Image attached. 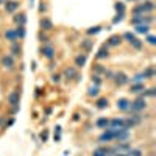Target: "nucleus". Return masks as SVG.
Here are the masks:
<instances>
[{"label": "nucleus", "mask_w": 156, "mask_h": 156, "mask_svg": "<svg viewBox=\"0 0 156 156\" xmlns=\"http://www.w3.org/2000/svg\"><path fill=\"white\" fill-rule=\"evenodd\" d=\"M147 108V101H145V97H137L134 101L129 103V112H139V111H144Z\"/></svg>", "instance_id": "nucleus-1"}, {"label": "nucleus", "mask_w": 156, "mask_h": 156, "mask_svg": "<svg viewBox=\"0 0 156 156\" xmlns=\"http://www.w3.org/2000/svg\"><path fill=\"white\" fill-rule=\"evenodd\" d=\"M6 101H8V105H9L11 108L19 106V103H20V94L17 92V90H12L11 94H8V97H6Z\"/></svg>", "instance_id": "nucleus-2"}, {"label": "nucleus", "mask_w": 156, "mask_h": 156, "mask_svg": "<svg viewBox=\"0 0 156 156\" xmlns=\"http://www.w3.org/2000/svg\"><path fill=\"white\" fill-rule=\"evenodd\" d=\"M115 140H117V144H123V142H128L129 140V133H128V129H117L115 131V137H114Z\"/></svg>", "instance_id": "nucleus-3"}, {"label": "nucleus", "mask_w": 156, "mask_h": 156, "mask_svg": "<svg viewBox=\"0 0 156 156\" xmlns=\"http://www.w3.org/2000/svg\"><path fill=\"white\" fill-rule=\"evenodd\" d=\"M115 137V131L114 129H109V128H106L105 131H103L101 134H100V137H98V142H103V144H105V142H109V140H112Z\"/></svg>", "instance_id": "nucleus-4"}, {"label": "nucleus", "mask_w": 156, "mask_h": 156, "mask_svg": "<svg viewBox=\"0 0 156 156\" xmlns=\"http://www.w3.org/2000/svg\"><path fill=\"white\" fill-rule=\"evenodd\" d=\"M0 64H2L3 69L11 70L12 67H14V58H12L11 55H5V56H2V59H0Z\"/></svg>", "instance_id": "nucleus-5"}, {"label": "nucleus", "mask_w": 156, "mask_h": 156, "mask_svg": "<svg viewBox=\"0 0 156 156\" xmlns=\"http://www.w3.org/2000/svg\"><path fill=\"white\" fill-rule=\"evenodd\" d=\"M112 80H114V83H115L117 86H123V84H126V83L129 81V78H128L123 72H119V73H114Z\"/></svg>", "instance_id": "nucleus-6"}, {"label": "nucleus", "mask_w": 156, "mask_h": 156, "mask_svg": "<svg viewBox=\"0 0 156 156\" xmlns=\"http://www.w3.org/2000/svg\"><path fill=\"white\" fill-rule=\"evenodd\" d=\"M41 53H42V56L47 58V59H53V58H55V48L51 47V45H44V47L41 48Z\"/></svg>", "instance_id": "nucleus-7"}, {"label": "nucleus", "mask_w": 156, "mask_h": 156, "mask_svg": "<svg viewBox=\"0 0 156 156\" xmlns=\"http://www.w3.org/2000/svg\"><path fill=\"white\" fill-rule=\"evenodd\" d=\"M108 128H109V129H114V131H117V129H122V128H123V119H112V120H109Z\"/></svg>", "instance_id": "nucleus-8"}, {"label": "nucleus", "mask_w": 156, "mask_h": 156, "mask_svg": "<svg viewBox=\"0 0 156 156\" xmlns=\"http://www.w3.org/2000/svg\"><path fill=\"white\" fill-rule=\"evenodd\" d=\"M112 150L115 153H128L129 150H131V145H129L128 142H123V144H117L115 147H112Z\"/></svg>", "instance_id": "nucleus-9"}, {"label": "nucleus", "mask_w": 156, "mask_h": 156, "mask_svg": "<svg viewBox=\"0 0 156 156\" xmlns=\"http://www.w3.org/2000/svg\"><path fill=\"white\" fill-rule=\"evenodd\" d=\"M120 42H122V36L114 34V36H111V37L108 39L106 47H117V45H120Z\"/></svg>", "instance_id": "nucleus-10"}, {"label": "nucleus", "mask_w": 156, "mask_h": 156, "mask_svg": "<svg viewBox=\"0 0 156 156\" xmlns=\"http://www.w3.org/2000/svg\"><path fill=\"white\" fill-rule=\"evenodd\" d=\"M39 25H41V28L45 30V31H50V30H53V22H51L50 19L47 17H42L41 22H39Z\"/></svg>", "instance_id": "nucleus-11"}, {"label": "nucleus", "mask_w": 156, "mask_h": 156, "mask_svg": "<svg viewBox=\"0 0 156 156\" xmlns=\"http://www.w3.org/2000/svg\"><path fill=\"white\" fill-rule=\"evenodd\" d=\"M144 90H145L144 83H133L131 87H129V92H133V94H142Z\"/></svg>", "instance_id": "nucleus-12"}, {"label": "nucleus", "mask_w": 156, "mask_h": 156, "mask_svg": "<svg viewBox=\"0 0 156 156\" xmlns=\"http://www.w3.org/2000/svg\"><path fill=\"white\" fill-rule=\"evenodd\" d=\"M19 8V3L16 0H9V2H5V11L6 12H14Z\"/></svg>", "instance_id": "nucleus-13"}, {"label": "nucleus", "mask_w": 156, "mask_h": 156, "mask_svg": "<svg viewBox=\"0 0 156 156\" xmlns=\"http://www.w3.org/2000/svg\"><path fill=\"white\" fill-rule=\"evenodd\" d=\"M129 103H131V101H128L126 98H119V101H117V109L128 111L129 109Z\"/></svg>", "instance_id": "nucleus-14"}, {"label": "nucleus", "mask_w": 156, "mask_h": 156, "mask_svg": "<svg viewBox=\"0 0 156 156\" xmlns=\"http://www.w3.org/2000/svg\"><path fill=\"white\" fill-rule=\"evenodd\" d=\"M136 33H139V34H148V31H150V25H145V23H139V25H136Z\"/></svg>", "instance_id": "nucleus-15"}, {"label": "nucleus", "mask_w": 156, "mask_h": 156, "mask_svg": "<svg viewBox=\"0 0 156 156\" xmlns=\"http://www.w3.org/2000/svg\"><path fill=\"white\" fill-rule=\"evenodd\" d=\"M20 51H22V47H20V44L16 41V42H11V56H17V55H20Z\"/></svg>", "instance_id": "nucleus-16"}, {"label": "nucleus", "mask_w": 156, "mask_h": 156, "mask_svg": "<svg viewBox=\"0 0 156 156\" xmlns=\"http://www.w3.org/2000/svg\"><path fill=\"white\" fill-rule=\"evenodd\" d=\"M12 20H14L17 25H23V27H25V23H27V16H25L23 12H20V14H16Z\"/></svg>", "instance_id": "nucleus-17"}, {"label": "nucleus", "mask_w": 156, "mask_h": 156, "mask_svg": "<svg viewBox=\"0 0 156 156\" xmlns=\"http://www.w3.org/2000/svg\"><path fill=\"white\" fill-rule=\"evenodd\" d=\"M5 37H6V41H9V42H16L17 41V36H16L14 30H6L5 31Z\"/></svg>", "instance_id": "nucleus-18"}, {"label": "nucleus", "mask_w": 156, "mask_h": 156, "mask_svg": "<svg viewBox=\"0 0 156 156\" xmlns=\"http://www.w3.org/2000/svg\"><path fill=\"white\" fill-rule=\"evenodd\" d=\"M86 61H87V56L86 55H78L75 58V66L76 67H83L84 64H86Z\"/></svg>", "instance_id": "nucleus-19"}, {"label": "nucleus", "mask_w": 156, "mask_h": 156, "mask_svg": "<svg viewBox=\"0 0 156 156\" xmlns=\"http://www.w3.org/2000/svg\"><path fill=\"white\" fill-rule=\"evenodd\" d=\"M95 125H97V128L106 129V128H108V125H109V120L106 119V117H101V119H98V120L95 122Z\"/></svg>", "instance_id": "nucleus-20"}, {"label": "nucleus", "mask_w": 156, "mask_h": 156, "mask_svg": "<svg viewBox=\"0 0 156 156\" xmlns=\"http://www.w3.org/2000/svg\"><path fill=\"white\" fill-rule=\"evenodd\" d=\"M108 55H109L108 47H106V45H101L100 50H98V53H97V58H98V59H103V58H108Z\"/></svg>", "instance_id": "nucleus-21"}, {"label": "nucleus", "mask_w": 156, "mask_h": 156, "mask_svg": "<svg viewBox=\"0 0 156 156\" xmlns=\"http://www.w3.org/2000/svg\"><path fill=\"white\" fill-rule=\"evenodd\" d=\"M14 31H16L17 39H23V37H25V34H27V31H25V27H23V25H17Z\"/></svg>", "instance_id": "nucleus-22"}, {"label": "nucleus", "mask_w": 156, "mask_h": 156, "mask_svg": "<svg viewBox=\"0 0 156 156\" xmlns=\"http://www.w3.org/2000/svg\"><path fill=\"white\" fill-rule=\"evenodd\" d=\"M64 76L66 78H78V73L73 67H67L66 70H64Z\"/></svg>", "instance_id": "nucleus-23"}, {"label": "nucleus", "mask_w": 156, "mask_h": 156, "mask_svg": "<svg viewBox=\"0 0 156 156\" xmlns=\"http://www.w3.org/2000/svg\"><path fill=\"white\" fill-rule=\"evenodd\" d=\"M133 14L134 16H144L145 14V9H144V5H137V6H134L133 8Z\"/></svg>", "instance_id": "nucleus-24"}, {"label": "nucleus", "mask_w": 156, "mask_h": 156, "mask_svg": "<svg viewBox=\"0 0 156 156\" xmlns=\"http://www.w3.org/2000/svg\"><path fill=\"white\" fill-rule=\"evenodd\" d=\"M95 106H97L98 109H105V108L108 106V98H98L97 103H95Z\"/></svg>", "instance_id": "nucleus-25"}, {"label": "nucleus", "mask_w": 156, "mask_h": 156, "mask_svg": "<svg viewBox=\"0 0 156 156\" xmlns=\"http://www.w3.org/2000/svg\"><path fill=\"white\" fill-rule=\"evenodd\" d=\"M114 8L117 11V14H125V5L122 2H115L114 3Z\"/></svg>", "instance_id": "nucleus-26"}, {"label": "nucleus", "mask_w": 156, "mask_h": 156, "mask_svg": "<svg viewBox=\"0 0 156 156\" xmlns=\"http://www.w3.org/2000/svg\"><path fill=\"white\" fill-rule=\"evenodd\" d=\"M98 90H100L98 86H90L89 90H87V95H89V97H97V95H98Z\"/></svg>", "instance_id": "nucleus-27"}, {"label": "nucleus", "mask_w": 156, "mask_h": 156, "mask_svg": "<svg viewBox=\"0 0 156 156\" xmlns=\"http://www.w3.org/2000/svg\"><path fill=\"white\" fill-rule=\"evenodd\" d=\"M156 95V89L154 87H150V89H145L142 92V97H154Z\"/></svg>", "instance_id": "nucleus-28"}, {"label": "nucleus", "mask_w": 156, "mask_h": 156, "mask_svg": "<svg viewBox=\"0 0 156 156\" xmlns=\"http://www.w3.org/2000/svg\"><path fill=\"white\" fill-rule=\"evenodd\" d=\"M142 5H144V9H145V12H150V11H153V8H154V5H153V2H151V0H145V2L142 3Z\"/></svg>", "instance_id": "nucleus-29"}, {"label": "nucleus", "mask_w": 156, "mask_h": 156, "mask_svg": "<svg viewBox=\"0 0 156 156\" xmlns=\"http://www.w3.org/2000/svg\"><path fill=\"white\" fill-rule=\"evenodd\" d=\"M100 31H101V27H100V25H97V27H90L86 33H87L89 36H92V34H98Z\"/></svg>", "instance_id": "nucleus-30"}, {"label": "nucleus", "mask_w": 156, "mask_h": 156, "mask_svg": "<svg viewBox=\"0 0 156 156\" xmlns=\"http://www.w3.org/2000/svg\"><path fill=\"white\" fill-rule=\"evenodd\" d=\"M142 75H144L145 78H153L154 76V69L153 67H148V69H145L144 72H142Z\"/></svg>", "instance_id": "nucleus-31"}, {"label": "nucleus", "mask_w": 156, "mask_h": 156, "mask_svg": "<svg viewBox=\"0 0 156 156\" xmlns=\"http://www.w3.org/2000/svg\"><path fill=\"white\" fill-rule=\"evenodd\" d=\"M92 45H94V41H89V39H86V41L81 42V47L84 50H90V48H92Z\"/></svg>", "instance_id": "nucleus-32"}, {"label": "nucleus", "mask_w": 156, "mask_h": 156, "mask_svg": "<svg viewBox=\"0 0 156 156\" xmlns=\"http://www.w3.org/2000/svg\"><path fill=\"white\" fill-rule=\"evenodd\" d=\"M129 44H131V47H133V48H136V50H140V48H142V45H144V44H142V41H139L137 37L134 39L133 42H129Z\"/></svg>", "instance_id": "nucleus-33"}, {"label": "nucleus", "mask_w": 156, "mask_h": 156, "mask_svg": "<svg viewBox=\"0 0 156 156\" xmlns=\"http://www.w3.org/2000/svg\"><path fill=\"white\" fill-rule=\"evenodd\" d=\"M144 80H145V76L142 75V73H137V75H134V76L131 78V81H133V83H142Z\"/></svg>", "instance_id": "nucleus-34"}, {"label": "nucleus", "mask_w": 156, "mask_h": 156, "mask_svg": "<svg viewBox=\"0 0 156 156\" xmlns=\"http://www.w3.org/2000/svg\"><path fill=\"white\" fill-rule=\"evenodd\" d=\"M122 37H125V39H126V41H128V42H133V41H134V39H136V36H134L133 33H129V31H126V33H123V36H122Z\"/></svg>", "instance_id": "nucleus-35"}, {"label": "nucleus", "mask_w": 156, "mask_h": 156, "mask_svg": "<svg viewBox=\"0 0 156 156\" xmlns=\"http://www.w3.org/2000/svg\"><path fill=\"white\" fill-rule=\"evenodd\" d=\"M144 22V16H134L133 19H131V23L133 25H139V23H142Z\"/></svg>", "instance_id": "nucleus-36"}, {"label": "nucleus", "mask_w": 156, "mask_h": 156, "mask_svg": "<svg viewBox=\"0 0 156 156\" xmlns=\"http://www.w3.org/2000/svg\"><path fill=\"white\" fill-rule=\"evenodd\" d=\"M106 69L101 66V64H95V67H94V72H95V75H100V73H103Z\"/></svg>", "instance_id": "nucleus-37"}, {"label": "nucleus", "mask_w": 156, "mask_h": 156, "mask_svg": "<svg viewBox=\"0 0 156 156\" xmlns=\"http://www.w3.org/2000/svg\"><path fill=\"white\" fill-rule=\"evenodd\" d=\"M92 83H94V86H98V87H100V84H101V76H100V75H92Z\"/></svg>", "instance_id": "nucleus-38"}, {"label": "nucleus", "mask_w": 156, "mask_h": 156, "mask_svg": "<svg viewBox=\"0 0 156 156\" xmlns=\"http://www.w3.org/2000/svg\"><path fill=\"white\" fill-rule=\"evenodd\" d=\"M145 41H147L150 45H154V44H156V37H154L153 34H147V39H145Z\"/></svg>", "instance_id": "nucleus-39"}, {"label": "nucleus", "mask_w": 156, "mask_h": 156, "mask_svg": "<svg viewBox=\"0 0 156 156\" xmlns=\"http://www.w3.org/2000/svg\"><path fill=\"white\" fill-rule=\"evenodd\" d=\"M92 156H106V154H105V148H97V150H94Z\"/></svg>", "instance_id": "nucleus-40"}, {"label": "nucleus", "mask_w": 156, "mask_h": 156, "mask_svg": "<svg viewBox=\"0 0 156 156\" xmlns=\"http://www.w3.org/2000/svg\"><path fill=\"white\" fill-rule=\"evenodd\" d=\"M55 140H61V126H56L55 128Z\"/></svg>", "instance_id": "nucleus-41"}, {"label": "nucleus", "mask_w": 156, "mask_h": 156, "mask_svg": "<svg viewBox=\"0 0 156 156\" xmlns=\"http://www.w3.org/2000/svg\"><path fill=\"white\" fill-rule=\"evenodd\" d=\"M126 154H128V156H142V151H140V150H133V148H131Z\"/></svg>", "instance_id": "nucleus-42"}, {"label": "nucleus", "mask_w": 156, "mask_h": 156, "mask_svg": "<svg viewBox=\"0 0 156 156\" xmlns=\"http://www.w3.org/2000/svg\"><path fill=\"white\" fill-rule=\"evenodd\" d=\"M103 75H105V76L108 78V80H112V76H114V72H112V70H108V69H106L105 72H103Z\"/></svg>", "instance_id": "nucleus-43"}, {"label": "nucleus", "mask_w": 156, "mask_h": 156, "mask_svg": "<svg viewBox=\"0 0 156 156\" xmlns=\"http://www.w3.org/2000/svg\"><path fill=\"white\" fill-rule=\"evenodd\" d=\"M123 16H125V14H117V16H115V17L112 19V23H119V22H122Z\"/></svg>", "instance_id": "nucleus-44"}, {"label": "nucleus", "mask_w": 156, "mask_h": 156, "mask_svg": "<svg viewBox=\"0 0 156 156\" xmlns=\"http://www.w3.org/2000/svg\"><path fill=\"white\" fill-rule=\"evenodd\" d=\"M51 81H53V83H59L61 81V75H51Z\"/></svg>", "instance_id": "nucleus-45"}, {"label": "nucleus", "mask_w": 156, "mask_h": 156, "mask_svg": "<svg viewBox=\"0 0 156 156\" xmlns=\"http://www.w3.org/2000/svg\"><path fill=\"white\" fill-rule=\"evenodd\" d=\"M39 39H41L42 42H48V37L44 34V31H41V33H39Z\"/></svg>", "instance_id": "nucleus-46"}, {"label": "nucleus", "mask_w": 156, "mask_h": 156, "mask_svg": "<svg viewBox=\"0 0 156 156\" xmlns=\"http://www.w3.org/2000/svg\"><path fill=\"white\" fill-rule=\"evenodd\" d=\"M0 128H6V119L5 117H0Z\"/></svg>", "instance_id": "nucleus-47"}, {"label": "nucleus", "mask_w": 156, "mask_h": 156, "mask_svg": "<svg viewBox=\"0 0 156 156\" xmlns=\"http://www.w3.org/2000/svg\"><path fill=\"white\" fill-rule=\"evenodd\" d=\"M47 136H48V134H47V131L41 133V139H42V140H47Z\"/></svg>", "instance_id": "nucleus-48"}, {"label": "nucleus", "mask_w": 156, "mask_h": 156, "mask_svg": "<svg viewBox=\"0 0 156 156\" xmlns=\"http://www.w3.org/2000/svg\"><path fill=\"white\" fill-rule=\"evenodd\" d=\"M45 9H47V6H45V5H39V11H41V12H44Z\"/></svg>", "instance_id": "nucleus-49"}, {"label": "nucleus", "mask_w": 156, "mask_h": 156, "mask_svg": "<svg viewBox=\"0 0 156 156\" xmlns=\"http://www.w3.org/2000/svg\"><path fill=\"white\" fill-rule=\"evenodd\" d=\"M12 123H14V119H9V120L6 122V126H11Z\"/></svg>", "instance_id": "nucleus-50"}]
</instances>
